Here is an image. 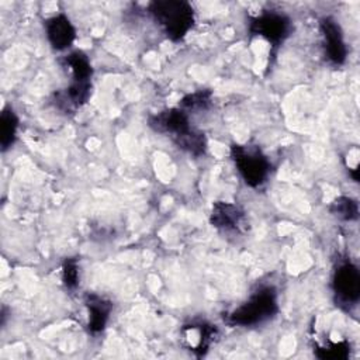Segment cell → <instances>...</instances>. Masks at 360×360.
I'll return each instance as SVG.
<instances>
[{
	"label": "cell",
	"instance_id": "obj_14",
	"mask_svg": "<svg viewBox=\"0 0 360 360\" xmlns=\"http://www.w3.org/2000/svg\"><path fill=\"white\" fill-rule=\"evenodd\" d=\"M18 129V117L14 110L8 105L3 107L0 115V145L1 150L6 152L15 141Z\"/></svg>",
	"mask_w": 360,
	"mask_h": 360
},
{
	"label": "cell",
	"instance_id": "obj_11",
	"mask_svg": "<svg viewBox=\"0 0 360 360\" xmlns=\"http://www.w3.org/2000/svg\"><path fill=\"white\" fill-rule=\"evenodd\" d=\"M183 333L188 340L190 350H193L197 356H204L208 352L210 346L214 343L218 335V330L215 325H211L207 322H198V323L184 325Z\"/></svg>",
	"mask_w": 360,
	"mask_h": 360
},
{
	"label": "cell",
	"instance_id": "obj_13",
	"mask_svg": "<svg viewBox=\"0 0 360 360\" xmlns=\"http://www.w3.org/2000/svg\"><path fill=\"white\" fill-rule=\"evenodd\" d=\"M65 66L72 73V80L79 82H91L93 69L89 58L82 51H73L63 59Z\"/></svg>",
	"mask_w": 360,
	"mask_h": 360
},
{
	"label": "cell",
	"instance_id": "obj_2",
	"mask_svg": "<svg viewBox=\"0 0 360 360\" xmlns=\"http://www.w3.org/2000/svg\"><path fill=\"white\" fill-rule=\"evenodd\" d=\"M278 311L277 292L273 287L257 288L246 302L228 314L226 322L231 326H256L273 318Z\"/></svg>",
	"mask_w": 360,
	"mask_h": 360
},
{
	"label": "cell",
	"instance_id": "obj_4",
	"mask_svg": "<svg viewBox=\"0 0 360 360\" xmlns=\"http://www.w3.org/2000/svg\"><path fill=\"white\" fill-rule=\"evenodd\" d=\"M336 305L343 309H350L359 302L360 298V273L359 269L350 263H340L335 273L332 281Z\"/></svg>",
	"mask_w": 360,
	"mask_h": 360
},
{
	"label": "cell",
	"instance_id": "obj_12",
	"mask_svg": "<svg viewBox=\"0 0 360 360\" xmlns=\"http://www.w3.org/2000/svg\"><path fill=\"white\" fill-rule=\"evenodd\" d=\"M84 302L89 311V330L97 335L104 330L108 322L112 302L97 294H87Z\"/></svg>",
	"mask_w": 360,
	"mask_h": 360
},
{
	"label": "cell",
	"instance_id": "obj_19",
	"mask_svg": "<svg viewBox=\"0 0 360 360\" xmlns=\"http://www.w3.org/2000/svg\"><path fill=\"white\" fill-rule=\"evenodd\" d=\"M62 281L63 285L73 291L79 285V266L76 259H66L62 264Z\"/></svg>",
	"mask_w": 360,
	"mask_h": 360
},
{
	"label": "cell",
	"instance_id": "obj_6",
	"mask_svg": "<svg viewBox=\"0 0 360 360\" xmlns=\"http://www.w3.org/2000/svg\"><path fill=\"white\" fill-rule=\"evenodd\" d=\"M148 125L152 131L163 135H169L172 139L186 134L191 129L188 115L179 107L166 108L158 114H152L148 118Z\"/></svg>",
	"mask_w": 360,
	"mask_h": 360
},
{
	"label": "cell",
	"instance_id": "obj_5",
	"mask_svg": "<svg viewBox=\"0 0 360 360\" xmlns=\"http://www.w3.org/2000/svg\"><path fill=\"white\" fill-rule=\"evenodd\" d=\"M250 35L264 38L273 48L280 46L291 32V20L274 11H266L249 22Z\"/></svg>",
	"mask_w": 360,
	"mask_h": 360
},
{
	"label": "cell",
	"instance_id": "obj_9",
	"mask_svg": "<svg viewBox=\"0 0 360 360\" xmlns=\"http://www.w3.org/2000/svg\"><path fill=\"white\" fill-rule=\"evenodd\" d=\"M91 94V82L72 80L70 84L53 94V104L65 114L75 112L84 105Z\"/></svg>",
	"mask_w": 360,
	"mask_h": 360
},
{
	"label": "cell",
	"instance_id": "obj_17",
	"mask_svg": "<svg viewBox=\"0 0 360 360\" xmlns=\"http://www.w3.org/2000/svg\"><path fill=\"white\" fill-rule=\"evenodd\" d=\"M212 101V91L211 90H198L184 96L179 101V108L187 111H200L207 110Z\"/></svg>",
	"mask_w": 360,
	"mask_h": 360
},
{
	"label": "cell",
	"instance_id": "obj_3",
	"mask_svg": "<svg viewBox=\"0 0 360 360\" xmlns=\"http://www.w3.org/2000/svg\"><path fill=\"white\" fill-rule=\"evenodd\" d=\"M231 158L240 177L249 187H260L266 183L271 165L259 146L233 143L231 146Z\"/></svg>",
	"mask_w": 360,
	"mask_h": 360
},
{
	"label": "cell",
	"instance_id": "obj_15",
	"mask_svg": "<svg viewBox=\"0 0 360 360\" xmlns=\"http://www.w3.org/2000/svg\"><path fill=\"white\" fill-rule=\"evenodd\" d=\"M173 142L176 143L177 148H180L181 150L198 158L202 156L207 150V138L202 132L191 128L190 131H187L186 134L177 136L176 139H173Z\"/></svg>",
	"mask_w": 360,
	"mask_h": 360
},
{
	"label": "cell",
	"instance_id": "obj_8",
	"mask_svg": "<svg viewBox=\"0 0 360 360\" xmlns=\"http://www.w3.org/2000/svg\"><path fill=\"white\" fill-rule=\"evenodd\" d=\"M210 222L222 232H239L245 225V212L233 202L215 201L210 214Z\"/></svg>",
	"mask_w": 360,
	"mask_h": 360
},
{
	"label": "cell",
	"instance_id": "obj_10",
	"mask_svg": "<svg viewBox=\"0 0 360 360\" xmlns=\"http://www.w3.org/2000/svg\"><path fill=\"white\" fill-rule=\"evenodd\" d=\"M45 31L51 46L56 51L68 49L76 38V30L65 14H56L48 18Z\"/></svg>",
	"mask_w": 360,
	"mask_h": 360
},
{
	"label": "cell",
	"instance_id": "obj_1",
	"mask_svg": "<svg viewBox=\"0 0 360 360\" xmlns=\"http://www.w3.org/2000/svg\"><path fill=\"white\" fill-rule=\"evenodd\" d=\"M148 11L170 41L183 39L194 25V10L183 0H155Z\"/></svg>",
	"mask_w": 360,
	"mask_h": 360
},
{
	"label": "cell",
	"instance_id": "obj_7",
	"mask_svg": "<svg viewBox=\"0 0 360 360\" xmlns=\"http://www.w3.org/2000/svg\"><path fill=\"white\" fill-rule=\"evenodd\" d=\"M319 30L323 38L326 59L333 65H343L347 56V48L340 25L332 17H323L319 21Z\"/></svg>",
	"mask_w": 360,
	"mask_h": 360
},
{
	"label": "cell",
	"instance_id": "obj_18",
	"mask_svg": "<svg viewBox=\"0 0 360 360\" xmlns=\"http://www.w3.org/2000/svg\"><path fill=\"white\" fill-rule=\"evenodd\" d=\"M330 212L343 221H354L359 218V205L353 198L338 197L329 207Z\"/></svg>",
	"mask_w": 360,
	"mask_h": 360
},
{
	"label": "cell",
	"instance_id": "obj_16",
	"mask_svg": "<svg viewBox=\"0 0 360 360\" xmlns=\"http://www.w3.org/2000/svg\"><path fill=\"white\" fill-rule=\"evenodd\" d=\"M349 353L350 345L346 340H328L326 343L316 346L315 349V356L322 360H345L349 357Z\"/></svg>",
	"mask_w": 360,
	"mask_h": 360
}]
</instances>
